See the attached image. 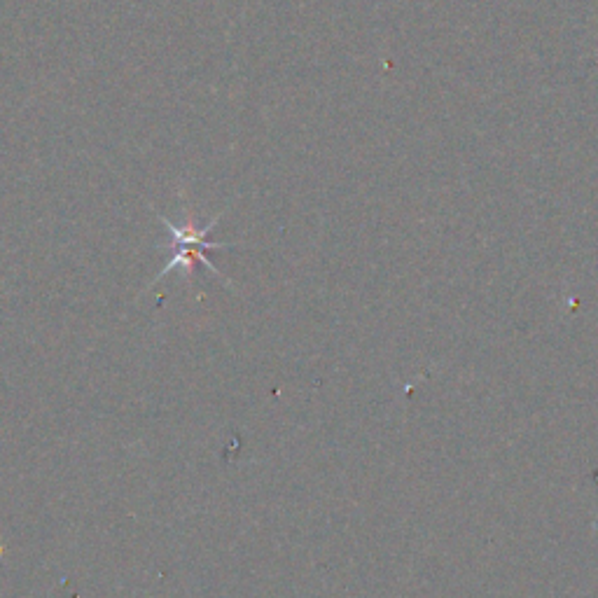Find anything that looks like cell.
I'll use <instances>...</instances> for the list:
<instances>
[{
  "instance_id": "1",
  "label": "cell",
  "mask_w": 598,
  "mask_h": 598,
  "mask_svg": "<svg viewBox=\"0 0 598 598\" xmlns=\"http://www.w3.org/2000/svg\"><path fill=\"white\" fill-rule=\"evenodd\" d=\"M159 220H162V225L166 227V232L171 236V248H173V255L171 260L166 262L164 271H159L157 278H162L173 271L176 267H180L185 271V276H192V269L194 264H204V267L215 274L222 281H227L225 276L220 274L218 267L208 260L206 257V250H222V248H232V243H215V241H208V234L213 232V227L218 225L220 215H215V218L208 222L204 227H197L194 225L192 218H187L183 225H176V222H171L166 215H159Z\"/></svg>"
}]
</instances>
